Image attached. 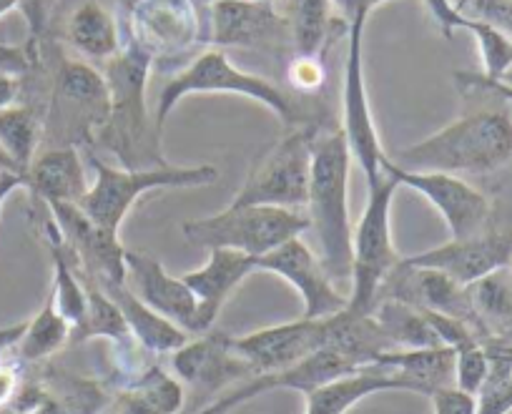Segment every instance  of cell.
Listing matches in <instances>:
<instances>
[{
    "instance_id": "obj_1",
    "label": "cell",
    "mask_w": 512,
    "mask_h": 414,
    "mask_svg": "<svg viewBox=\"0 0 512 414\" xmlns=\"http://www.w3.org/2000/svg\"><path fill=\"white\" fill-rule=\"evenodd\" d=\"M392 159V156H390ZM407 171H440L452 176H487L512 164L510 108H480L447 123L420 144L392 159Z\"/></svg>"
},
{
    "instance_id": "obj_2",
    "label": "cell",
    "mask_w": 512,
    "mask_h": 414,
    "mask_svg": "<svg viewBox=\"0 0 512 414\" xmlns=\"http://www.w3.org/2000/svg\"><path fill=\"white\" fill-rule=\"evenodd\" d=\"M352 154L342 128L314 136L307 219L319 244V261L334 284L352 279V221H349Z\"/></svg>"
},
{
    "instance_id": "obj_3",
    "label": "cell",
    "mask_w": 512,
    "mask_h": 414,
    "mask_svg": "<svg viewBox=\"0 0 512 414\" xmlns=\"http://www.w3.org/2000/svg\"><path fill=\"white\" fill-rule=\"evenodd\" d=\"M151 53L141 46L118 51L106 61V83L111 93V111L98 131V138L121 159L126 169H156L166 166L159 149L161 131L146 111V81Z\"/></svg>"
},
{
    "instance_id": "obj_4",
    "label": "cell",
    "mask_w": 512,
    "mask_h": 414,
    "mask_svg": "<svg viewBox=\"0 0 512 414\" xmlns=\"http://www.w3.org/2000/svg\"><path fill=\"white\" fill-rule=\"evenodd\" d=\"M96 181L88 186L86 196L78 201L81 211L96 224L118 231L131 206L149 191L161 189H196L219 179V169L211 164L199 166H156V169H116L96 156L91 159Z\"/></svg>"
},
{
    "instance_id": "obj_5",
    "label": "cell",
    "mask_w": 512,
    "mask_h": 414,
    "mask_svg": "<svg viewBox=\"0 0 512 414\" xmlns=\"http://www.w3.org/2000/svg\"><path fill=\"white\" fill-rule=\"evenodd\" d=\"M367 206L362 211L357 229L352 231V279H349V304L354 314H369L377 304V294L397 261L402 259L392 244V199H395L397 179L382 171L374 184L367 186Z\"/></svg>"
},
{
    "instance_id": "obj_6",
    "label": "cell",
    "mask_w": 512,
    "mask_h": 414,
    "mask_svg": "<svg viewBox=\"0 0 512 414\" xmlns=\"http://www.w3.org/2000/svg\"><path fill=\"white\" fill-rule=\"evenodd\" d=\"M194 93H236V96H246L267 106L287 126L302 121V108L284 88L267 81V78L244 73L226 58V53L214 48V51L201 53L189 68H184V71L166 81L164 91L159 96V106H156V128L161 131L169 113L186 96H194Z\"/></svg>"
},
{
    "instance_id": "obj_7",
    "label": "cell",
    "mask_w": 512,
    "mask_h": 414,
    "mask_svg": "<svg viewBox=\"0 0 512 414\" xmlns=\"http://www.w3.org/2000/svg\"><path fill=\"white\" fill-rule=\"evenodd\" d=\"M181 231L204 249H234L259 259L309 231V219L282 206H226L219 214L184 221Z\"/></svg>"
},
{
    "instance_id": "obj_8",
    "label": "cell",
    "mask_w": 512,
    "mask_h": 414,
    "mask_svg": "<svg viewBox=\"0 0 512 414\" xmlns=\"http://www.w3.org/2000/svg\"><path fill=\"white\" fill-rule=\"evenodd\" d=\"M312 128H297L256 161L229 206H282L302 211L312 176Z\"/></svg>"
},
{
    "instance_id": "obj_9",
    "label": "cell",
    "mask_w": 512,
    "mask_h": 414,
    "mask_svg": "<svg viewBox=\"0 0 512 414\" xmlns=\"http://www.w3.org/2000/svg\"><path fill=\"white\" fill-rule=\"evenodd\" d=\"M382 171L395 176L400 186L425 196L440 211L452 239H470L490 229V199L480 189L467 184L462 176L440 174V171H407L392 164L390 156L384 159Z\"/></svg>"
},
{
    "instance_id": "obj_10",
    "label": "cell",
    "mask_w": 512,
    "mask_h": 414,
    "mask_svg": "<svg viewBox=\"0 0 512 414\" xmlns=\"http://www.w3.org/2000/svg\"><path fill=\"white\" fill-rule=\"evenodd\" d=\"M111 111V93L106 78L91 66L63 61L53 91V126L63 138L61 146L91 141L93 131H101Z\"/></svg>"
},
{
    "instance_id": "obj_11",
    "label": "cell",
    "mask_w": 512,
    "mask_h": 414,
    "mask_svg": "<svg viewBox=\"0 0 512 414\" xmlns=\"http://www.w3.org/2000/svg\"><path fill=\"white\" fill-rule=\"evenodd\" d=\"M171 369L184 389H194L196 404H201L199 409L214 402L216 394L226 387L256 377L254 367L231 347V337L219 332L199 334L171 352Z\"/></svg>"
},
{
    "instance_id": "obj_12",
    "label": "cell",
    "mask_w": 512,
    "mask_h": 414,
    "mask_svg": "<svg viewBox=\"0 0 512 414\" xmlns=\"http://www.w3.org/2000/svg\"><path fill=\"white\" fill-rule=\"evenodd\" d=\"M364 28L367 23H354L349 26V48L347 66H344V88H342V108L344 121L342 133L347 138L349 154L357 159L367 186L382 176V164L387 159L379 133L374 126L372 106H369L367 86H364Z\"/></svg>"
},
{
    "instance_id": "obj_13",
    "label": "cell",
    "mask_w": 512,
    "mask_h": 414,
    "mask_svg": "<svg viewBox=\"0 0 512 414\" xmlns=\"http://www.w3.org/2000/svg\"><path fill=\"white\" fill-rule=\"evenodd\" d=\"M256 271H269L292 284L304 302V319H322L342 312L349 304V294L339 292L329 279L319 256L299 236L277 246L256 259Z\"/></svg>"
},
{
    "instance_id": "obj_14",
    "label": "cell",
    "mask_w": 512,
    "mask_h": 414,
    "mask_svg": "<svg viewBox=\"0 0 512 414\" xmlns=\"http://www.w3.org/2000/svg\"><path fill=\"white\" fill-rule=\"evenodd\" d=\"M48 211L83 274L98 284L126 282V249L118 241V231L96 224L78 204H51Z\"/></svg>"
},
{
    "instance_id": "obj_15",
    "label": "cell",
    "mask_w": 512,
    "mask_h": 414,
    "mask_svg": "<svg viewBox=\"0 0 512 414\" xmlns=\"http://www.w3.org/2000/svg\"><path fill=\"white\" fill-rule=\"evenodd\" d=\"M126 287L154 312L174 322L191 337H199V302L184 279H176L159 259L144 251L126 249Z\"/></svg>"
},
{
    "instance_id": "obj_16",
    "label": "cell",
    "mask_w": 512,
    "mask_h": 414,
    "mask_svg": "<svg viewBox=\"0 0 512 414\" xmlns=\"http://www.w3.org/2000/svg\"><path fill=\"white\" fill-rule=\"evenodd\" d=\"M512 259V226L505 229H487L470 239H452L435 249L405 256L412 266H430L445 271L460 284H472L480 276L507 266Z\"/></svg>"
},
{
    "instance_id": "obj_17",
    "label": "cell",
    "mask_w": 512,
    "mask_h": 414,
    "mask_svg": "<svg viewBox=\"0 0 512 414\" xmlns=\"http://www.w3.org/2000/svg\"><path fill=\"white\" fill-rule=\"evenodd\" d=\"M327 339V317L299 319V322L277 324L259 332L231 337V347L254 367L256 374L274 372L302 362L309 354L324 349Z\"/></svg>"
},
{
    "instance_id": "obj_18",
    "label": "cell",
    "mask_w": 512,
    "mask_h": 414,
    "mask_svg": "<svg viewBox=\"0 0 512 414\" xmlns=\"http://www.w3.org/2000/svg\"><path fill=\"white\" fill-rule=\"evenodd\" d=\"M364 372V369H362ZM367 372L387 377L397 392H415L432 397L437 389L455 387V349L445 347H417V349H390L379 354Z\"/></svg>"
},
{
    "instance_id": "obj_19",
    "label": "cell",
    "mask_w": 512,
    "mask_h": 414,
    "mask_svg": "<svg viewBox=\"0 0 512 414\" xmlns=\"http://www.w3.org/2000/svg\"><path fill=\"white\" fill-rule=\"evenodd\" d=\"M256 271V259L234 249H209V259L201 269L189 271L181 279L199 302V334L214 329L221 309L229 302L246 276Z\"/></svg>"
},
{
    "instance_id": "obj_20",
    "label": "cell",
    "mask_w": 512,
    "mask_h": 414,
    "mask_svg": "<svg viewBox=\"0 0 512 414\" xmlns=\"http://www.w3.org/2000/svg\"><path fill=\"white\" fill-rule=\"evenodd\" d=\"M136 46L146 53H176L199 38V16L191 0H136Z\"/></svg>"
},
{
    "instance_id": "obj_21",
    "label": "cell",
    "mask_w": 512,
    "mask_h": 414,
    "mask_svg": "<svg viewBox=\"0 0 512 414\" xmlns=\"http://www.w3.org/2000/svg\"><path fill=\"white\" fill-rule=\"evenodd\" d=\"M216 46H259L272 41L289 23L262 0H216L211 11Z\"/></svg>"
},
{
    "instance_id": "obj_22",
    "label": "cell",
    "mask_w": 512,
    "mask_h": 414,
    "mask_svg": "<svg viewBox=\"0 0 512 414\" xmlns=\"http://www.w3.org/2000/svg\"><path fill=\"white\" fill-rule=\"evenodd\" d=\"M86 171L76 146H53L36 156L26 174V189L38 204H78L88 191Z\"/></svg>"
},
{
    "instance_id": "obj_23",
    "label": "cell",
    "mask_w": 512,
    "mask_h": 414,
    "mask_svg": "<svg viewBox=\"0 0 512 414\" xmlns=\"http://www.w3.org/2000/svg\"><path fill=\"white\" fill-rule=\"evenodd\" d=\"M98 287L113 299L118 312L123 314L131 337H134L146 352L154 354V357L176 352V349L184 347L191 339V334H186L184 329L176 327L174 322L161 317V314L154 312L151 307H146V304L126 287V282H101Z\"/></svg>"
},
{
    "instance_id": "obj_24",
    "label": "cell",
    "mask_w": 512,
    "mask_h": 414,
    "mask_svg": "<svg viewBox=\"0 0 512 414\" xmlns=\"http://www.w3.org/2000/svg\"><path fill=\"white\" fill-rule=\"evenodd\" d=\"M184 402V384L151 364L144 374L116 387L103 414H179Z\"/></svg>"
},
{
    "instance_id": "obj_25",
    "label": "cell",
    "mask_w": 512,
    "mask_h": 414,
    "mask_svg": "<svg viewBox=\"0 0 512 414\" xmlns=\"http://www.w3.org/2000/svg\"><path fill=\"white\" fill-rule=\"evenodd\" d=\"M482 342H512V269L500 266L467 284Z\"/></svg>"
},
{
    "instance_id": "obj_26",
    "label": "cell",
    "mask_w": 512,
    "mask_h": 414,
    "mask_svg": "<svg viewBox=\"0 0 512 414\" xmlns=\"http://www.w3.org/2000/svg\"><path fill=\"white\" fill-rule=\"evenodd\" d=\"M379 392H397V387L387 377L364 369L304 394V414H347L354 404Z\"/></svg>"
},
{
    "instance_id": "obj_27",
    "label": "cell",
    "mask_w": 512,
    "mask_h": 414,
    "mask_svg": "<svg viewBox=\"0 0 512 414\" xmlns=\"http://www.w3.org/2000/svg\"><path fill=\"white\" fill-rule=\"evenodd\" d=\"M68 43L91 61H108L118 53V28L101 3H83L73 11L66 26Z\"/></svg>"
},
{
    "instance_id": "obj_28",
    "label": "cell",
    "mask_w": 512,
    "mask_h": 414,
    "mask_svg": "<svg viewBox=\"0 0 512 414\" xmlns=\"http://www.w3.org/2000/svg\"><path fill=\"white\" fill-rule=\"evenodd\" d=\"M66 344H71V324L58 312L56 302L48 294L41 312L31 322H26V329H23L13 352H16L18 362L41 364L51 359L56 352H61Z\"/></svg>"
},
{
    "instance_id": "obj_29",
    "label": "cell",
    "mask_w": 512,
    "mask_h": 414,
    "mask_svg": "<svg viewBox=\"0 0 512 414\" xmlns=\"http://www.w3.org/2000/svg\"><path fill=\"white\" fill-rule=\"evenodd\" d=\"M369 314L390 337L395 349L440 347L442 344L427 314L422 309L410 307V304L397 302V299H379Z\"/></svg>"
},
{
    "instance_id": "obj_30",
    "label": "cell",
    "mask_w": 512,
    "mask_h": 414,
    "mask_svg": "<svg viewBox=\"0 0 512 414\" xmlns=\"http://www.w3.org/2000/svg\"><path fill=\"white\" fill-rule=\"evenodd\" d=\"M38 141H41V123L31 106L0 108V154L6 156L13 171L21 176L28 174L36 159Z\"/></svg>"
},
{
    "instance_id": "obj_31",
    "label": "cell",
    "mask_w": 512,
    "mask_h": 414,
    "mask_svg": "<svg viewBox=\"0 0 512 414\" xmlns=\"http://www.w3.org/2000/svg\"><path fill=\"white\" fill-rule=\"evenodd\" d=\"M462 31L472 33L477 41L482 56V76L490 81H500L512 73V38L505 31H500L492 23L482 21V18H472L465 13V26Z\"/></svg>"
},
{
    "instance_id": "obj_32",
    "label": "cell",
    "mask_w": 512,
    "mask_h": 414,
    "mask_svg": "<svg viewBox=\"0 0 512 414\" xmlns=\"http://www.w3.org/2000/svg\"><path fill=\"white\" fill-rule=\"evenodd\" d=\"M332 21L329 0H297L292 18V36L299 56H317Z\"/></svg>"
},
{
    "instance_id": "obj_33",
    "label": "cell",
    "mask_w": 512,
    "mask_h": 414,
    "mask_svg": "<svg viewBox=\"0 0 512 414\" xmlns=\"http://www.w3.org/2000/svg\"><path fill=\"white\" fill-rule=\"evenodd\" d=\"M487 369H490V357L482 342L467 344V347L455 352V387L475 397L485 384Z\"/></svg>"
},
{
    "instance_id": "obj_34",
    "label": "cell",
    "mask_w": 512,
    "mask_h": 414,
    "mask_svg": "<svg viewBox=\"0 0 512 414\" xmlns=\"http://www.w3.org/2000/svg\"><path fill=\"white\" fill-rule=\"evenodd\" d=\"M462 13L492 23L512 38V0H470Z\"/></svg>"
},
{
    "instance_id": "obj_35",
    "label": "cell",
    "mask_w": 512,
    "mask_h": 414,
    "mask_svg": "<svg viewBox=\"0 0 512 414\" xmlns=\"http://www.w3.org/2000/svg\"><path fill=\"white\" fill-rule=\"evenodd\" d=\"M430 402L435 414H475V397L457 387L437 389Z\"/></svg>"
},
{
    "instance_id": "obj_36",
    "label": "cell",
    "mask_w": 512,
    "mask_h": 414,
    "mask_svg": "<svg viewBox=\"0 0 512 414\" xmlns=\"http://www.w3.org/2000/svg\"><path fill=\"white\" fill-rule=\"evenodd\" d=\"M455 81H457V86L467 88V91L492 93V96L500 98V101L505 103V106L510 108V113H512V83L490 81V78H485L482 73H480V76H475V73H455Z\"/></svg>"
},
{
    "instance_id": "obj_37",
    "label": "cell",
    "mask_w": 512,
    "mask_h": 414,
    "mask_svg": "<svg viewBox=\"0 0 512 414\" xmlns=\"http://www.w3.org/2000/svg\"><path fill=\"white\" fill-rule=\"evenodd\" d=\"M332 3V13L344 23V26H354V23H367L374 8H379L387 0H329Z\"/></svg>"
},
{
    "instance_id": "obj_38",
    "label": "cell",
    "mask_w": 512,
    "mask_h": 414,
    "mask_svg": "<svg viewBox=\"0 0 512 414\" xmlns=\"http://www.w3.org/2000/svg\"><path fill=\"white\" fill-rule=\"evenodd\" d=\"M425 6L427 11H430V16L435 18L437 28H440L447 38H452L455 31H460V28L465 26V13L457 11V8L452 6V0H425Z\"/></svg>"
},
{
    "instance_id": "obj_39",
    "label": "cell",
    "mask_w": 512,
    "mask_h": 414,
    "mask_svg": "<svg viewBox=\"0 0 512 414\" xmlns=\"http://www.w3.org/2000/svg\"><path fill=\"white\" fill-rule=\"evenodd\" d=\"M21 379H18V369L13 364H6L0 359V412L11 409L13 397H16Z\"/></svg>"
},
{
    "instance_id": "obj_40",
    "label": "cell",
    "mask_w": 512,
    "mask_h": 414,
    "mask_svg": "<svg viewBox=\"0 0 512 414\" xmlns=\"http://www.w3.org/2000/svg\"><path fill=\"white\" fill-rule=\"evenodd\" d=\"M292 78L299 88H317L319 86V66L314 56H302L292 63Z\"/></svg>"
},
{
    "instance_id": "obj_41",
    "label": "cell",
    "mask_w": 512,
    "mask_h": 414,
    "mask_svg": "<svg viewBox=\"0 0 512 414\" xmlns=\"http://www.w3.org/2000/svg\"><path fill=\"white\" fill-rule=\"evenodd\" d=\"M18 8L26 16L28 28H31V38H36L41 33L43 23H46V8L48 0H18Z\"/></svg>"
},
{
    "instance_id": "obj_42",
    "label": "cell",
    "mask_w": 512,
    "mask_h": 414,
    "mask_svg": "<svg viewBox=\"0 0 512 414\" xmlns=\"http://www.w3.org/2000/svg\"><path fill=\"white\" fill-rule=\"evenodd\" d=\"M18 189H26V176L16 174V171H0V209Z\"/></svg>"
},
{
    "instance_id": "obj_43",
    "label": "cell",
    "mask_w": 512,
    "mask_h": 414,
    "mask_svg": "<svg viewBox=\"0 0 512 414\" xmlns=\"http://www.w3.org/2000/svg\"><path fill=\"white\" fill-rule=\"evenodd\" d=\"M18 91H21V81H18V76L0 71V108L16 103Z\"/></svg>"
},
{
    "instance_id": "obj_44",
    "label": "cell",
    "mask_w": 512,
    "mask_h": 414,
    "mask_svg": "<svg viewBox=\"0 0 512 414\" xmlns=\"http://www.w3.org/2000/svg\"><path fill=\"white\" fill-rule=\"evenodd\" d=\"M23 329H26V322L11 324V327L0 329V359H3V354H6V352H13L16 342L21 339Z\"/></svg>"
},
{
    "instance_id": "obj_45",
    "label": "cell",
    "mask_w": 512,
    "mask_h": 414,
    "mask_svg": "<svg viewBox=\"0 0 512 414\" xmlns=\"http://www.w3.org/2000/svg\"><path fill=\"white\" fill-rule=\"evenodd\" d=\"M18 8V0H0V18L6 16V13L16 11Z\"/></svg>"
},
{
    "instance_id": "obj_46",
    "label": "cell",
    "mask_w": 512,
    "mask_h": 414,
    "mask_svg": "<svg viewBox=\"0 0 512 414\" xmlns=\"http://www.w3.org/2000/svg\"><path fill=\"white\" fill-rule=\"evenodd\" d=\"M8 414H21V412H16V409H11V412H8Z\"/></svg>"
},
{
    "instance_id": "obj_47",
    "label": "cell",
    "mask_w": 512,
    "mask_h": 414,
    "mask_svg": "<svg viewBox=\"0 0 512 414\" xmlns=\"http://www.w3.org/2000/svg\"><path fill=\"white\" fill-rule=\"evenodd\" d=\"M8 412H11V409H6V412H0V414H8Z\"/></svg>"
},
{
    "instance_id": "obj_48",
    "label": "cell",
    "mask_w": 512,
    "mask_h": 414,
    "mask_svg": "<svg viewBox=\"0 0 512 414\" xmlns=\"http://www.w3.org/2000/svg\"><path fill=\"white\" fill-rule=\"evenodd\" d=\"M507 266H510V269H512V259H510V264H507Z\"/></svg>"
}]
</instances>
